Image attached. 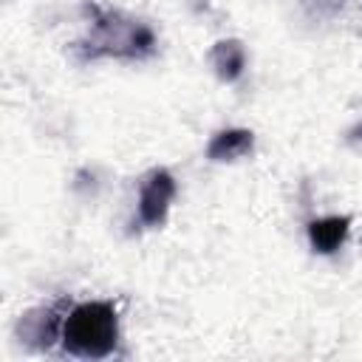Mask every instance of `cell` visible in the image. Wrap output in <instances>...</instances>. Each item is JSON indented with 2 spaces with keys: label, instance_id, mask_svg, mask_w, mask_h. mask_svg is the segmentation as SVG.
<instances>
[{
  "label": "cell",
  "instance_id": "6da1fadb",
  "mask_svg": "<svg viewBox=\"0 0 362 362\" xmlns=\"http://www.w3.org/2000/svg\"><path fill=\"white\" fill-rule=\"evenodd\" d=\"M85 11L90 14V34L76 42L82 59H144L156 51V34L147 23L133 20L116 8H102L96 3H88Z\"/></svg>",
  "mask_w": 362,
  "mask_h": 362
},
{
  "label": "cell",
  "instance_id": "7a4b0ae2",
  "mask_svg": "<svg viewBox=\"0 0 362 362\" xmlns=\"http://www.w3.org/2000/svg\"><path fill=\"white\" fill-rule=\"evenodd\" d=\"M65 354L79 359H105L119 345V314L110 300L76 303L59 322Z\"/></svg>",
  "mask_w": 362,
  "mask_h": 362
},
{
  "label": "cell",
  "instance_id": "3957f363",
  "mask_svg": "<svg viewBox=\"0 0 362 362\" xmlns=\"http://www.w3.org/2000/svg\"><path fill=\"white\" fill-rule=\"evenodd\" d=\"M175 198V178L170 170L156 167L144 175L141 187H139V221L144 226H161L170 204Z\"/></svg>",
  "mask_w": 362,
  "mask_h": 362
},
{
  "label": "cell",
  "instance_id": "277c9868",
  "mask_svg": "<svg viewBox=\"0 0 362 362\" xmlns=\"http://www.w3.org/2000/svg\"><path fill=\"white\" fill-rule=\"evenodd\" d=\"M308 243L317 255H334L351 232V218L348 215H325V218H311L308 226Z\"/></svg>",
  "mask_w": 362,
  "mask_h": 362
},
{
  "label": "cell",
  "instance_id": "5b68a950",
  "mask_svg": "<svg viewBox=\"0 0 362 362\" xmlns=\"http://www.w3.org/2000/svg\"><path fill=\"white\" fill-rule=\"evenodd\" d=\"M255 147V133L246 127H226L218 130L209 144H206V158L209 161H238L249 156Z\"/></svg>",
  "mask_w": 362,
  "mask_h": 362
},
{
  "label": "cell",
  "instance_id": "8992f818",
  "mask_svg": "<svg viewBox=\"0 0 362 362\" xmlns=\"http://www.w3.org/2000/svg\"><path fill=\"white\" fill-rule=\"evenodd\" d=\"M209 62L221 82H238L246 68V48L240 40H218L209 51Z\"/></svg>",
  "mask_w": 362,
  "mask_h": 362
},
{
  "label": "cell",
  "instance_id": "52a82bcc",
  "mask_svg": "<svg viewBox=\"0 0 362 362\" xmlns=\"http://www.w3.org/2000/svg\"><path fill=\"white\" fill-rule=\"evenodd\" d=\"M348 141H351V144H362V122L348 130Z\"/></svg>",
  "mask_w": 362,
  "mask_h": 362
}]
</instances>
